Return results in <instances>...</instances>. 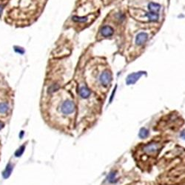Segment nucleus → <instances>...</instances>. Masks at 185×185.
Returning <instances> with one entry per match:
<instances>
[{"instance_id":"1","label":"nucleus","mask_w":185,"mask_h":185,"mask_svg":"<svg viewBox=\"0 0 185 185\" xmlns=\"http://www.w3.org/2000/svg\"><path fill=\"white\" fill-rule=\"evenodd\" d=\"M76 109L75 104L73 102L67 100L61 106V112L65 114H70L73 113Z\"/></svg>"},{"instance_id":"2","label":"nucleus","mask_w":185,"mask_h":185,"mask_svg":"<svg viewBox=\"0 0 185 185\" xmlns=\"http://www.w3.org/2000/svg\"><path fill=\"white\" fill-rule=\"evenodd\" d=\"M145 72H143V71H140V72H137V73H133L132 74H130L127 78V84L130 85V84H135L136 81H138L140 77Z\"/></svg>"},{"instance_id":"3","label":"nucleus","mask_w":185,"mask_h":185,"mask_svg":"<svg viewBox=\"0 0 185 185\" xmlns=\"http://www.w3.org/2000/svg\"><path fill=\"white\" fill-rule=\"evenodd\" d=\"M158 150V146L155 143L148 144L147 145H145L143 148L144 152L147 154H153Z\"/></svg>"},{"instance_id":"4","label":"nucleus","mask_w":185,"mask_h":185,"mask_svg":"<svg viewBox=\"0 0 185 185\" xmlns=\"http://www.w3.org/2000/svg\"><path fill=\"white\" fill-rule=\"evenodd\" d=\"M111 79H112V76H111L110 73L108 71L104 72L100 76V81L104 86L108 85L110 83Z\"/></svg>"},{"instance_id":"5","label":"nucleus","mask_w":185,"mask_h":185,"mask_svg":"<svg viewBox=\"0 0 185 185\" xmlns=\"http://www.w3.org/2000/svg\"><path fill=\"white\" fill-rule=\"evenodd\" d=\"M147 38L148 35L146 33H140L136 36L135 43L138 45H141L146 42V41L147 40Z\"/></svg>"},{"instance_id":"6","label":"nucleus","mask_w":185,"mask_h":185,"mask_svg":"<svg viewBox=\"0 0 185 185\" xmlns=\"http://www.w3.org/2000/svg\"><path fill=\"white\" fill-rule=\"evenodd\" d=\"M106 180L110 184H116L118 181V178H117V172L116 171H112V172H110L108 174V176H107Z\"/></svg>"},{"instance_id":"7","label":"nucleus","mask_w":185,"mask_h":185,"mask_svg":"<svg viewBox=\"0 0 185 185\" xmlns=\"http://www.w3.org/2000/svg\"><path fill=\"white\" fill-rule=\"evenodd\" d=\"M13 168H14V167L11 164V163H8L7 164V166H6V167H5V170L2 172V176H3L4 178L6 179V178H7L11 175L12 171H13Z\"/></svg>"},{"instance_id":"8","label":"nucleus","mask_w":185,"mask_h":185,"mask_svg":"<svg viewBox=\"0 0 185 185\" xmlns=\"http://www.w3.org/2000/svg\"><path fill=\"white\" fill-rule=\"evenodd\" d=\"M101 33L104 36H110L113 33V29L111 28L110 26L106 25V26H104L103 28H102Z\"/></svg>"},{"instance_id":"9","label":"nucleus","mask_w":185,"mask_h":185,"mask_svg":"<svg viewBox=\"0 0 185 185\" xmlns=\"http://www.w3.org/2000/svg\"><path fill=\"white\" fill-rule=\"evenodd\" d=\"M79 94L81 98H87L90 95V90L87 87H81L79 90Z\"/></svg>"},{"instance_id":"10","label":"nucleus","mask_w":185,"mask_h":185,"mask_svg":"<svg viewBox=\"0 0 185 185\" xmlns=\"http://www.w3.org/2000/svg\"><path fill=\"white\" fill-rule=\"evenodd\" d=\"M161 6L160 5L157 4V3H154V2H151L148 5V9L150 12L153 13H158V11L160 10Z\"/></svg>"},{"instance_id":"11","label":"nucleus","mask_w":185,"mask_h":185,"mask_svg":"<svg viewBox=\"0 0 185 185\" xmlns=\"http://www.w3.org/2000/svg\"><path fill=\"white\" fill-rule=\"evenodd\" d=\"M150 135V132L147 128L145 127H141L139 130V137L141 139H146Z\"/></svg>"},{"instance_id":"12","label":"nucleus","mask_w":185,"mask_h":185,"mask_svg":"<svg viewBox=\"0 0 185 185\" xmlns=\"http://www.w3.org/2000/svg\"><path fill=\"white\" fill-rule=\"evenodd\" d=\"M147 16L148 17L149 20L150 21H157L158 19V14L157 13H153V12H150L147 14Z\"/></svg>"},{"instance_id":"13","label":"nucleus","mask_w":185,"mask_h":185,"mask_svg":"<svg viewBox=\"0 0 185 185\" xmlns=\"http://www.w3.org/2000/svg\"><path fill=\"white\" fill-rule=\"evenodd\" d=\"M9 109V106L7 103L2 102L0 103V113H6Z\"/></svg>"},{"instance_id":"14","label":"nucleus","mask_w":185,"mask_h":185,"mask_svg":"<svg viewBox=\"0 0 185 185\" xmlns=\"http://www.w3.org/2000/svg\"><path fill=\"white\" fill-rule=\"evenodd\" d=\"M25 150V145H22L19 148L16 152H15V156L16 157H20L23 154L24 151Z\"/></svg>"},{"instance_id":"15","label":"nucleus","mask_w":185,"mask_h":185,"mask_svg":"<svg viewBox=\"0 0 185 185\" xmlns=\"http://www.w3.org/2000/svg\"><path fill=\"white\" fill-rule=\"evenodd\" d=\"M74 21H77V22H84L87 21V18L86 17H78V16H74L73 17Z\"/></svg>"},{"instance_id":"16","label":"nucleus","mask_w":185,"mask_h":185,"mask_svg":"<svg viewBox=\"0 0 185 185\" xmlns=\"http://www.w3.org/2000/svg\"><path fill=\"white\" fill-rule=\"evenodd\" d=\"M180 136H181V139H184L185 140V131L181 132V134H180Z\"/></svg>"},{"instance_id":"17","label":"nucleus","mask_w":185,"mask_h":185,"mask_svg":"<svg viewBox=\"0 0 185 185\" xmlns=\"http://www.w3.org/2000/svg\"><path fill=\"white\" fill-rule=\"evenodd\" d=\"M3 127H4V123L2 122V121H0V130H1Z\"/></svg>"},{"instance_id":"18","label":"nucleus","mask_w":185,"mask_h":185,"mask_svg":"<svg viewBox=\"0 0 185 185\" xmlns=\"http://www.w3.org/2000/svg\"><path fill=\"white\" fill-rule=\"evenodd\" d=\"M23 135H24V131H22L21 133H20V135H19V137H20V139H22V136H23Z\"/></svg>"}]
</instances>
